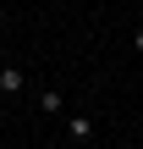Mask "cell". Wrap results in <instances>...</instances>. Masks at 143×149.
<instances>
[{"mask_svg": "<svg viewBox=\"0 0 143 149\" xmlns=\"http://www.w3.org/2000/svg\"><path fill=\"white\" fill-rule=\"evenodd\" d=\"M22 88H28V72H22L17 61H0V94H6V100H17Z\"/></svg>", "mask_w": 143, "mask_h": 149, "instance_id": "cell-1", "label": "cell"}, {"mask_svg": "<svg viewBox=\"0 0 143 149\" xmlns=\"http://www.w3.org/2000/svg\"><path fill=\"white\" fill-rule=\"evenodd\" d=\"M66 133H72L77 144H88V138H94V116H88V111H66Z\"/></svg>", "mask_w": 143, "mask_h": 149, "instance_id": "cell-2", "label": "cell"}, {"mask_svg": "<svg viewBox=\"0 0 143 149\" xmlns=\"http://www.w3.org/2000/svg\"><path fill=\"white\" fill-rule=\"evenodd\" d=\"M39 111L44 116H66V94L61 88H39Z\"/></svg>", "mask_w": 143, "mask_h": 149, "instance_id": "cell-3", "label": "cell"}, {"mask_svg": "<svg viewBox=\"0 0 143 149\" xmlns=\"http://www.w3.org/2000/svg\"><path fill=\"white\" fill-rule=\"evenodd\" d=\"M132 50H138V55H143V28H138V33H132Z\"/></svg>", "mask_w": 143, "mask_h": 149, "instance_id": "cell-4", "label": "cell"}]
</instances>
